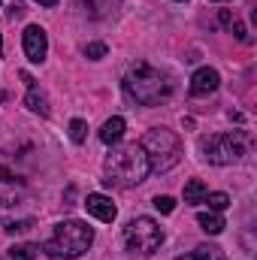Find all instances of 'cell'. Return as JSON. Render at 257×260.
<instances>
[{"label":"cell","mask_w":257,"mask_h":260,"mask_svg":"<svg viewBox=\"0 0 257 260\" xmlns=\"http://www.w3.org/2000/svg\"><path fill=\"white\" fill-rule=\"evenodd\" d=\"M121 88H124V94H127L130 100L139 103V106H160V103H167V100L173 97L176 79H173L167 70H160V67L136 61V64L124 73Z\"/></svg>","instance_id":"obj_1"},{"label":"cell","mask_w":257,"mask_h":260,"mask_svg":"<svg viewBox=\"0 0 257 260\" xmlns=\"http://www.w3.org/2000/svg\"><path fill=\"white\" fill-rule=\"evenodd\" d=\"M103 173H106V185L115 188H136L148 179V157L142 151L139 142H127V145H112V151L103 160Z\"/></svg>","instance_id":"obj_2"},{"label":"cell","mask_w":257,"mask_h":260,"mask_svg":"<svg viewBox=\"0 0 257 260\" xmlns=\"http://www.w3.org/2000/svg\"><path fill=\"white\" fill-rule=\"evenodd\" d=\"M91 245H94V230H91L85 221L70 218V221L55 224V230H52V236L46 239L43 251L52 260H76V257H82Z\"/></svg>","instance_id":"obj_3"},{"label":"cell","mask_w":257,"mask_h":260,"mask_svg":"<svg viewBox=\"0 0 257 260\" xmlns=\"http://www.w3.org/2000/svg\"><path fill=\"white\" fill-rule=\"evenodd\" d=\"M145 157H148V170L151 173H170L179 160H182V139L167 127H151L145 130V136L139 139Z\"/></svg>","instance_id":"obj_4"},{"label":"cell","mask_w":257,"mask_h":260,"mask_svg":"<svg viewBox=\"0 0 257 260\" xmlns=\"http://www.w3.org/2000/svg\"><path fill=\"white\" fill-rule=\"evenodd\" d=\"M251 148V136L245 130H230V133H212V136H203L200 139V151L209 164L215 167H227V164H236L248 154Z\"/></svg>","instance_id":"obj_5"},{"label":"cell","mask_w":257,"mask_h":260,"mask_svg":"<svg viewBox=\"0 0 257 260\" xmlns=\"http://www.w3.org/2000/svg\"><path fill=\"white\" fill-rule=\"evenodd\" d=\"M121 236H124L127 251H133V254H142V257L154 254V251L164 245V227H160L154 218H148V215L130 218Z\"/></svg>","instance_id":"obj_6"},{"label":"cell","mask_w":257,"mask_h":260,"mask_svg":"<svg viewBox=\"0 0 257 260\" xmlns=\"http://www.w3.org/2000/svg\"><path fill=\"white\" fill-rule=\"evenodd\" d=\"M30 191V182H27V173L18 170L15 157L0 151V206H21L24 197Z\"/></svg>","instance_id":"obj_7"},{"label":"cell","mask_w":257,"mask_h":260,"mask_svg":"<svg viewBox=\"0 0 257 260\" xmlns=\"http://www.w3.org/2000/svg\"><path fill=\"white\" fill-rule=\"evenodd\" d=\"M21 46H24V55L30 64H43L46 55H49V37L40 24H27L24 34H21Z\"/></svg>","instance_id":"obj_8"},{"label":"cell","mask_w":257,"mask_h":260,"mask_svg":"<svg viewBox=\"0 0 257 260\" xmlns=\"http://www.w3.org/2000/svg\"><path fill=\"white\" fill-rule=\"evenodd\" d=\"M76 9L85 15V18H112L118 9H121V0H76Z\"/></svg>","instance_id":"obj_9"},{"label":"cell","mask_w":257,"mask_h":260,"mask_svg":"<svg viewBox=\"0 0 257 260\" xmlns=\"http://www.w3.org/2000/svg\"><path fill=\"white\" fill-rule=\"evenodd\" d=\"M218 85H221V76L212 67H200L191 76V94L194 97H209V94L218 91Z\"/></svg>","instance_id":"obj_10"},{"label":"cell","mask_w":257,"mask_h":260,"mask_svg":"<svg viewBox=\"0 0 257 260\" xmlns=\"http://www.w3.org/2000/svg\"><path fill=\"white\" fill-rule=\"evenodd\" d=\"M85 209H88V215H94V218H97V221H103V224H112V221H115V215H118L115 203H112L106 194H88Z\"/></svg>","instance_id":"obj_11"},{"label":"cell","mask_w":257,"mask_h":260,"mask_svg":"<svg viewBox=\"0 0 257 260\" xmlns=\"http://www.w3.org/2000/svg\"><path fill=\"white\" fill-rule=\"evenodd\" d=\"M21 82L27 85V94H24V106L30 109V112H37V115H49V100H46V94L37 88V82L27 76V73H21Z\"/></svg>","instance_id":"obj_12"},{"label":"cell","mask_w":257,"mask_h":260,"mask_svg":"<svg viewBox=\"0 0 257 260\" xmlns=\"http://www.w3.org/2000/svg\"><path fill=\"white\" fill-rule=\"evenodd\" d=\"M121 136H124V118H121V115H112V118L100 127V142H106V145H118Z\"/></svg>","instance_id":"obj_13"},{"label":"cell","mask_w":257,"mask_h":260,"mask_svg":"<svg viewBox=\"0 0 257 260\" xmlns=\"http://www.w3.org/2000/svg\"><path fill=\"white\" fill-rule=\"evenodd\" d=\"M197 224H200V230L209 233V236H218V233L227 227L224 218H221L218 212H200V215H197Z\"/></svg>","instance_id":"obj_14"},{"label":"cell","mask_w":257,"mask_h":260,"mask_svg":"<svg viewBox=\"0 0 257 260\" xmlns=\"http://www.w3.org/2000/svg\"><path fill=\"white\" fill-rule=\"evenodd\" d=\"M176 260H224V254L215 245H197L194 251H188V254H182V257H176Z\"/></svg>","instance_id":"obj_15"},{"label":"cell","mask_w":257,"mask_h":260,"mask_svg":"<svg viewBox=\"0 0 257 260\" xmlns=\"http://www.w3.org/2000/svg\"><path fill=\"white\" fill-rule=\"evenodd\" d=\"M206 194H209V191H206V185H203L200 179H191V182L185 185V203H188V206L203 203V197H206Z\"/></svg>","instance_id":"obj_16"},{"label":"cell","mask_w":257,"mask_h":260,"mask_svg":"<svg viewBox=\"0 0 257 260\" xmlns=\"http://www.w3.org/2000/svg\"><path fill=\"white\" fill-rule=\"evenodd\" d=\"M203 203H209V212H224L230 206V197L224 194V191H212V194L203 197Z\"/></svg>","instance_id":"obj_17"},{"label":"cell","mask_w":257,"mask_h":260,"mask_svg":"<svg viewBox=\"0 0 257 260\" xmlns=\"http://www.w3.org/2000/svg\"><path fill=\"white\" fill-rule=\"evenodd\" d=\"M70 139H73L76 145H82V142L88 139V124H85L82 118H73V121H70Z\"/></svg>","instance_id":"obj_18"},{"label":"cell","mask_w":257,"mask_h":260,"mask_svg":"<svg viewBox=\"0 0 257 260\" xmlns=\"http://www.w3.org/2000/svg\"><path fill=\"white\" fill-rule=\"evenodd\" d=\"M9 260H37V245H15V248H9Z\"/></svg>","instance_id":"obj_19"},{"label":"cell","mask_w":257,"mask_h":260,"mask_svg":"<svg viewBox=\"0 0 257 260\" xmlns=\"http://www.w3.org/2000/svg\"><path fill=\"white\" fill-rule=\"evenodd\" d=\"M106 43H88L85 46V58H91V61H100V58H106Z\"/></svg>","instance_id":"obj_20"},{"label":"cell","mask_w":257,"mask_h":260,"mask_svg":"<svg viewBox=\"0 0 257 260\" xmlns=\"http://www.w3.org/2000/svg\"><path fill=\"white\" fill-rule=\"evenodd\" d=\"M154 209H157V212H160V215H170V212H173V209H176V200H173V197H154Z\"/></svg>","instance_id":"obj_21"},{"label":"cell","mask_w":257,"mask_h":260,"mask_svg":"<svg viewBox=\"0 0 257 260\" xmlns=\"http://www.w3.org/2000/svg\"><path fill=\"white\" fill-rule=\"evenodd\" d=\"M30 227H34V221L24 218V221H12V224H6V233L15 236V233H24V230H30Z\"/></svg>","instance_id":"obj_22"},{"label":"cell","mask_w":257,"mask_h":260,"mask_svg":"<svg viewBox=\"0 0 257 260\" xmlns=\"http://www.w3.org/2000/svg\"><path fill=\"white\" fill-rule=\"evenodd\" d=\"M230 30H233V37H236V40L248 43V30H245V24H242V21H233V24H230Z\"/></svg>","instance_id":"obj_23"},{"label":"cell","mask_w":257,"mask_h":260,"mask_svg":"<svg viewBox=\"0 0 257 260\" xmlns=\"http://www.w3.org/2000/svg\"><path fill=\"white\" fill-rule=\"evenodd\" d=\"M233 21H236V18H233L230 9H221V12H218V24H221V27H230Z\"/></svg>","instance_id":"obj_24"},{"label":"cell","mask_w":257,"mask_h":260,"mask_svg":"<svg viewBox=\"0 0 257 260\" xmlns=\"http://www.w3.org/2000/svg\"><path fill=\"white\" fill-rule=\"evenodd\" d=\"M21 15H24V3H12V6H9V18L15 21V18H21Z\"/></svg>","instance_id":"obj_25"},{"label":"cell","mask_w":257,"mask_h":260,"mask_svg":"<svg viewBox=\"0 0 257 260\" xmlns=\"http://www.w3.org/2000/svg\"><path fill=\"white\" fill-rule=\"evenodd\" d=\"M37 3H40V6H55L58 0H37Z\"/></svg>","instance_id":"obj_26"},{"label":"cell","mask_w":257,"mask_h":260,"mask_svg":"<svg viewBox=\"0 0 257 260\" xmlns=\"http://www.w3.org/2000/svg\"><path fill=\"white\" fill-rule=\"evenodd\" d=\"M0 55H3V37H0Z\"/></svg>","instance_id":"obj_27"},{"label":"cell","mask_w":257,"mask_h":260,"mask_svg":"<svg viewBox=\"0 0 257 260\" xmlns=\"http://www.w3.org/2000/svg\"><path fill=\"white\" fill-rule=\"evenodd\" d=\"M215 3H224V0H215Z\"/></svg>","instance_id":"obj_28"},{"label":"cell","mask_w":257,"mask_h":260,"mask_svg":"<svg viewBox=\"0 0 257 260\" xmlns=\"http://www.w3.org/2000/svg\"><path fill=\"white\" fill-rule=\"evenodd\" d=\"M176 3H185V0H176Z\"/></svg>","instance_id":"obj_29"},{"label":"cell","mask_w":257,"mask_h":260,"mask_svg":"<svg viewBox=\"0 0 257 260\" xmlns=\"http://www.w3.org/2000/svg\"><path fill=\"white\" fill-rule=\"evenodd\" d=\"M0 3H3V0H0Z\"/></svg>","instance_id":"obj_30"},{"label":"cell","mask_w":257,"mask_h":260,"mask_svg":"<svg viewBox=\"0 0 257 260\" xmlns=\"http://www.w3.org/2000/svg\"><path fill=\"white\" fill-rule=\"evenodd\" d=\"M0 260H3V257H0Z\"/></svg>","instance_id":"obj_31"}]
</instances>
